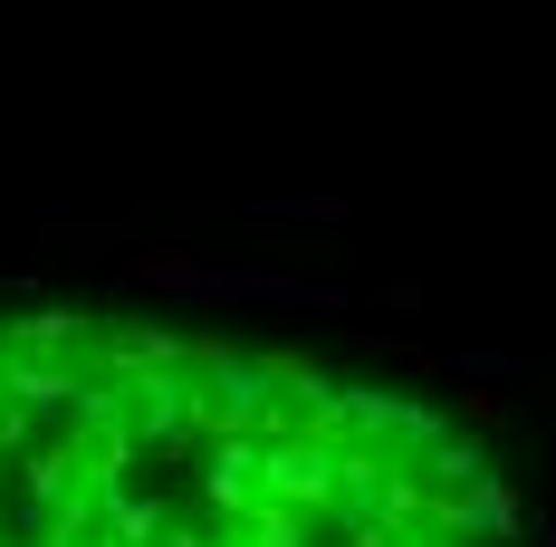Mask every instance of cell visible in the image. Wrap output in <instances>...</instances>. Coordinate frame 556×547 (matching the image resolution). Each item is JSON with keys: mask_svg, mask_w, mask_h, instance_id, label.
<instances>
[{"mask_svg": "<svg viewBox=\"0 0 556 547\" xmlns=\"http://www.w3.org/2000/svg\"><path fill=\"white\" fill-rule=\"evenodd\" d=\"M460 529H470L480 547H500V538H528V499H518V481H508V471L470 481V490H460Z\"/></svg>", "mask_w": 556, "mask_h": 547, "instance_id": "obj_1", "label": "cell"}, {"mask_svg": "<svg viewBox=\"0 0 556 547\" xmlns=\"http://www.w3.org/2000/svg\"><path fill=\"white\" fill-rule=\"evenodd\" d=\"M500 461H490V433H470V423H451L442 442H432V481L442 490H470V481H490Z\"/></svg>", "mask_w": 556, "mask_h": 547, "instance_id": "obj_2", "label": "cell"}, {"mask_svg": "<svg viewBox=\"0 0 556 547\" xmlns=\"http://www.w3.org/2000/svg\"><path fill=\"white\" fill-rule=\"evenodd\" d=\"M451 365H460L470 384H508L518 375V356H500V346H470V356H451Z\"/></svg>", "mask_w": 556, "mask_h": 547, "instance_id": "obj_3", "label": "cell"}]
</instances>
